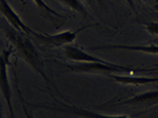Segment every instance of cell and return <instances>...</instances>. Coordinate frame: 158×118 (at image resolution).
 <instances>
[{
    "label": "cell",
    "instance_id": "6da1fadb",
    "mask_svg": "<svg viewBox=\"0 0 158 118\" xmlns=\"http://www.w3.org/2000/svg\"><path fill=\"white\" fill-rule=\"evenodd\" d=\"M1 30L3 31V34H4L5 37L7 38V41L10 42V45H12L14 51L17 53V55H19L27 65H30L33 68L47 85L54 86V84L51 83L48 75L46 73L43 59L41 58V56H40V53L37 51V49H35L34 44L31 41V39L27 37V35L19 33V30H16L15 28H13L11 26H9L8 23L2 24ZM54 87H55V86H54Z\"/></svg>",
    "mask_w": 158,
    "mask_h": 118
},
{
    "label": "cell",
    "instance_id": "7a4b0ae2",
    "mask_svg": "<svg viewBox=\"0 0 158 118\" xmlns=\"http://www.w3.org/2000/svg\"><path fill=\"white\" fill-rule=\"evenodd\" d=\"M158 67L153 68H133L110 62L103 63H79L67 67L66 72L84 73V74H118V73H138V72H155Z\"/></svg>",
    "mask_w": 158,
    "mask_h": 118
},
{
    "label": "cell",
    "instance_id": "3957f363",
    "mask_svg": "<svg viewBox=\"0 0 158 118\" xmlns=\"http://www.w3.org/2000/svg\"><path fill=\"white\" fill-rule=\"evenodd\" d=\"M12 49L10 48L4 49L0 53V92L4 98L7 108L10 113V117L16 118L14 114V110L12 107V95L11 88H10L9 79H8V67L11 65V56Z\"/></svg>",
    "mask_w": 158,
    "mask_h": 118
},
{
    "label": "cell",
    "instance_id": "277c9868",
    "mask_svg": "<svg viewBox=\"0 0 158 118\" xmlns=\"http://www.w3.org/2000/svg\"><path fill=\"white\" fill-rule=\"evenodd\" d=\"M57 105L53 104H41V103H27L28 106L34 107V108H41V109H48V110H54V111L59 112H65L67 114H72L75 116L83 117V118H130L127 115H106V114H99L95 113L90 110L80 108L69 104H64L61 103L58 100H56Z\"/></svg>",
    "mask_w": 158,
    "mask_h": 118
},
{
    "label": "cell",
    "instance_id": "5b68a950",
    "mask_svg": "<svg viewBox=\"0 0 158 118\" xmlns=\"http://www.w3.org/2000/svg\"><path fill=\"white\" fill-rule=\"evenodd\" d=\"M83 28H80L77 31L72 30H66L62 33H55V34H44V33H38L35 30L31 33L30 37L34 38L35 41L45 45L50 46H65L67 45H71L77 37V34L79 31H81Z\"/></svg>",
    "mask_w": 158,
    "mask_h": 118
},
{
    "label": "cell",
    "instance_id": "8992f818",
    "mask_svg": "<svg viewBox=\"0 0 158 118\" xmlns=\"http://www.w3.org/2000/svg\"><path fill=\"white\" fill-rule=\"evenodd\" d=\"M0 14L6 19L9 26H11L16 30H19V33L26 34L30 37L31 33H33V30L23 22L20 16L14 11V9L10 6V4L6 0H0Z\"/></svg>",
    "mask_w": 158,
    "mask_h": 118
},
{
    "label": "cell",
    "instance_id": "52a82bcc",
    "mask_svg": "<svg viewBox=\"0 0 158 118\" xmlns=\"http://www.w3.org/2000/svg\"><path fill=\"white\" fill-rule=\"evenodd\" d=\"M64 53H65L66 58L73 62L78 63H103L106 61L99 59L98 57L92 56L87 52L83 51L79 46L67 45L64 46Z\"/></svg>",
    "mask_w": 158,
    "mask_h": 118
},
{
    "label": "cell",
    "instance_id": "ba28073f",
    "mask_svg": "<svg viewBox=\"0 0 158 118\" xmlns=\"http://www.w3.org/2000/svg\"><path fill=\"white\" fill-rule=\"evenodd\" d=\"M118 105H129L137 107H151L158 105V91H149L133 96L127 100L118 102Z\"/></svg>",
    "mask_w": 158,
    "mask_h": 118
},
{
    "label": "cell",
    "instance_id": "9c48e42d",
    "mask_svg": "<svg viewBox=\"0 0 158 118\" xmlns=\"http://www.w3.org/2000/svg\"><path fill=\"white\" fill-rule=\"evenodd\" d=\"M109 78L117 82V83H121L124 85H146L158 82V77H133L112 74L109 75Z\"/></svg>",
    "mask_w": 158,
    "mask_h": 118
},
{
    "label": "cell",
    "instance_id": "30bf717a",
    "mask_svg": "<svg viewBox=\"0 0 158 118\" xmlns=\"http://www.w3.org/2000/svg\"><path fill=\"white\" fill-rule=\"evenodd\" d=\"M93 49H128V51L142 52L146 53H155L158 55V44L146 45H99L93 46Z\"/></svg>",
    "mask_w": 158,
    "mask_h": 118
},
{
    "label": "cell",
    "instance_id": "8fae6325",
    "mask_svg": "<svg viewBox=\"0 0 158 118\" xmlns=\"http://www.w3.org/2000/svg\"><path fill=\"white\" fill-rule=\"evenodd\" d=\"M61 3H63L65 6L70 7L71 9L76 11L77 13H80V14H83V15H86V9H85V6L83 5L80 0H58Z\"/></svg>",
    "mask_w": 158,
    "mask_h": 118
},
{
    "label": "cell",
    "instance_id": "7c38bea8",
    "mask_svg": "<svg viewBox=\"0 0 158 118\" xmlns=\"http://www.w3.org/2000/svg\"><path fill=\"white\" fill-rule=\"evenodd\" d=\"M34 3L35 5H37L40 9L42 10V11H44L45 13H48L50 15H53V16H56V17H61L63 16L62 14H60L56 11V10H54L53 8H51L47 3L45 2V0H33Z\"/></svg>",
    "mask_w": 158,
    "mask_h": 118
},
{
    "label": "cell",
    "instance_id": "4fadbf2b",
    "mask_svg": "<svg viewBox=\"0 0 158 118\" xmlns=\"http://www.w3.org/2000/svg\"><path fill=\"white\" fill-rule=\"evenodd\" d=\"M146 30L153 35H158V21L157 22H150L145 26Z\"/></svg>",
    "mask_w": 158,
    "mask_h": 118
},
{
    "label": "cell",
    "instance_id": "5bb4252c",
    "mask_svg": "<svg viewBox=\"0 0 158 118\" xmlns=\"http://www.w3.org/2000/svg\"><path fill=\"white\" fill-rule=\"evenodd\" d=\"M17 91H19V89H17ZM19 98H20V101H21V105H23V112H24V115H26L27 118H35L31 114L28 112V110L27 108V106H26V103H24V100L23 99V97L20 96V93L19 91Z\"/></svg>",
    "mask_w": 158,
    "mask_h": 118
},
{
    "label": "cell",
    "instance_id": "9a60e30c",
    "mask_svg": "<svg viewBox=\"0 0 158 118\" xmlns=\"http://www.w3.org/2000/svg\"><path fill=\"white\" fill-rule=\"evenodd\" d=\"M85 1L87 2V4H88V5H90V6L92 5V2H93V0H85Z\"/></svg>",
    "mask_w": 158,
    "mask_h": 118
},
{
    "label": "cell",
    "instance_id": "2e32d148",
    "mask_svg": "<svg viewBox=\"0 0 158 118\" xmlns=\"http://www.w3.org/2000/svg\"><path fill=\"white\" fill-rule=\"evenodd\" d=\"M127 1H128V3H129V4H130L132 7H134V4H133V1H132V0H127Z\"/></svg>",
    "mask_w": 158,
    "mask_h": 118
},
{
    "label": "cell",
    "instance_id": "e0dca14e",
    "mask_svg": "<svg viewBox=\"0 0 158 118\" xmlns=\"http://www.w3.org/2000/svg\"><path fill=\"white\" fill-rule=\"evenodd\" d=\"M0 118H3V116H2V112H1V108H0Z\"/></svg>",
    "mask_w": 158,
    "mask_h": 118
},
{
    "label": "cell",
    "instance_id": "ac0fdd59",
    "mask_svg": "<svg viewBox=\"0 0 158 118\" xmlns=\"http://www.w3.org/2000/svg\"><path fill=\"white\" fill-rule=\"evenodd\" d=\"M150 1H153V2H158V0H150Z\"/></svg>",
    "mask_w": 158,
    "mask_h": 118
},
{
    "label": "cell",
    "instance_id": "d6986e66",
    "mask_svg": "<svg viewBox=\"0 0 158 118\" xmlns=\"http://www.w3.org/2000/svg\"><path fill=\"white\" fill-rule=\"evenodd\" d=\"M156 67H158V64H156Z\"/></svg>",
    "mask_w": 158,
    "mask_h": 118
},
{
    "label": "cell",
    "instance_id": "ffe728a7",
    "mask_svg": "<svg viewBox=\"0 0 158 118\" xmlns=\"http://www.w3.org/2000/svg\"><path fill=\"white\" fill-rule=\"evenodd\" d=\"M157 44H158V41H157Z\"/></svg>",
    "mask_w": 158,
    "mask_h": 118
}]
</instances>
